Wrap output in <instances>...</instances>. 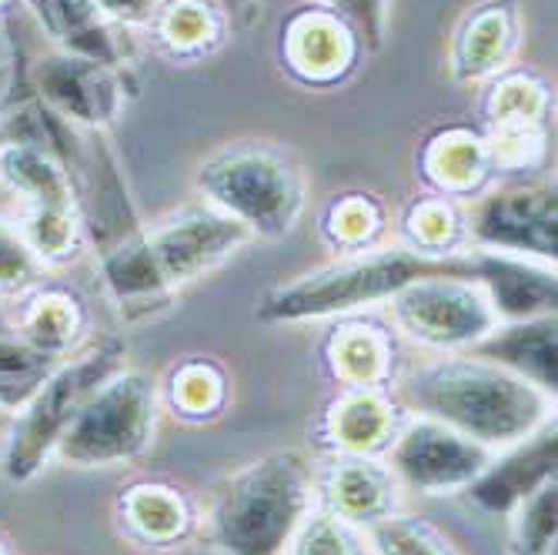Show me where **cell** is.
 <instances>
[{
    "label": "cell",
    "mask_w": 558,
    "mask_h": 555,
    "mask_svg": "<svg viewBox=\"0 0 558 555\" xmlns=\"http://www.w3.org/2000/svg\"><path fill=\"white\" fill-rule=\"evenodd\" d=\"M438 275L469 278V258H425L401 244H378L268 288L258 301L255 318L262 325L335 322L362 315L375 305H388L404 285Z\"/></svg>",
    "instance_id": "cell-3"
},
{
    "label": "cell",
    "mask_w": 558,
    "mask_h": 555,
    "mask_svg": "<svg viewBox=\"0 0 558 555\" xmlns=\"http://www.w3.org/2000/svg\"><path fill=\"white\" fill-rule=\"evenodd\" d=\"M395 331L375 318H335L322 341V362L341 388H385L395 369Z\"/></svg>",
    "instance_id": "cell-19"
},
{
    "label": "cell",
    "mask_w": 558,
    "mask_h": 555,
    "mask_svg": "<svg viewBox=\"0 0 558 555\" xmlns=\"http://www.w3.org/2000/svg\"><path fill=\"white\" fill-rule=\"evenodd\" d=\"M391 231L388 205L375 191H341L325 201L318 212V238L335 255H359L385 244Z\"/></svg>",
    "instance_id": "cell-28"
},
{
    "label": "cell",
    "mask_w": 558,
    "mask_h": 555,
    "mask_svg": "<svg viewBox=\"0 0 558 555\" xmlns=\"http://www.w3.org/2000/svg\"><path fill=\"white\" fill-rule=\"evenodd\" d=\"M118 522L124 535L144 548H174L194 529L191 498L168 482H137L118 498Z\"/></svg>",
    "instance_id": "cell-23"
},
{
    "label": "cell",
    "mask_w": 558,
    "mask_h": 555,
    "mask_svg": "<svg viewBox=\"0 0 558 555\" xmlns=\"http://www.w3.org/2000/svg\"><path fill=\"white\" fill-rule=\"evenodd\" d=\"M312 4L344 17L354 27V34L362 37L365 50L385 47L388 21H391V0H312Z\"/></svg>",
    "instance_id": "cell-36"
},
{
    "label": "cell",
    "mask_w": 558,
    "mask_h": 555,
    "mask_svg": "<svg viewBox=\"0 0 558 555\" xmlns=\"http://www.w3.org/2000/svg\"><path fill=\"white\" fill-rule=\"evenodd\" d=\"M31 87L47 111H54L68 124L90 131L111 128L128 111V100L134 94V84L128 81L124 68L68 55L61 47L37 58Z\"/></svg>",
    "instance_id": "cell-10"
},
{
    "label": "cell",
    "mask_w": 558,
    "mask_h": 555,
    "mask_svg": "<svg viewBox=\"0 0 558 555\" xmlns=\"http://www.w3.org/2000/svg\"><path fill=\"white\" fill-rule=\"evenodd\" d=\"M87 4L97 11V14H105L108 21L121 24V27H141L150 21V11H155L158 0H87Z\"/></svg>",
    "instance_id": "cell-37"
},
{
    "label": "cell",
    "mask_w": 558,
    "mask_h": 555,
    "mask_svg": "<svg viewBox=\"0 0 558 555\" xmlns=\"http://www.w3.org/2000/svg\"><path fill=\"white\" fill-rule=\"evenodd\" d=\"M255 238L218 208L194 201L155 225L131 228L100 258V278L128 322L168 312L181 288L231 262Z\"/></svg>",
    "instance_id": "cell-1"
},
{
    "label": "cell",
    "mask_w": 558,
    "mask_h": 555,
    "mask_svg": "<svg viewBox=\"0 0 558 555\" xmlns=\"http://www.w3.org/2000/svg\"><path fill=\"white\" fill-rule=\"evenodd\" d=\"M418 178L432 194L462 205L485 194L498 178L485 131L472 124H445L428 134L418 147Z\"/></svg>",
    "instance_id": "cell-16"
},
{
    "label": "cell",
    "mask_w": 558,
    "mask_h": 555,
    "mask_svg": "<svg viewBox=\"0 0 558 555\" xmlns=\"http://www.w3.org/2000/svg\"><path fill=\"white\" fill-rule=\"evenodd\" d=\"M17 228L44 268H61L81 258L84 251V218L74 205H34L21 208Z\"/></svg>",
    "instance_id": "cell-29"
},
{
    "label": "cell",
    "mask_w": 558,
    "mask_h": 555,
    "mask_svg": "<svg viewBox=\"0 0 558 555\" xmlns=\"http://www.w3.org/2000/svg\"><path fill=\"white\" fill-rule=\"evenodd\" d=\"M218 4L231 14L234 24H251V21H258L265 0H218Z\"/></svg>",
    "instance_id": "cell-38"
},
{
    "label": "cell",
    "mask_w": 558,
    "mask_h": 555,
    "mask_svg": "<svg viewBox=\"0 0 558 555\" xmlns=\"http://www.w3.org/2000/svg\"><path fill=\"white\" fill-rule=\"evenodd\" d=\"M555 462H558V432L551 419L529 438L492 451L488 466L465 488V495L485 516H509L522 498H529L538 485L555 479Z\"/></svg>",
    "instance_id": "cell-15"
},
{
    "label": "cell",
    "mask_w": 558,
    "mask_h": 555,
    "mask_svg": "<svg viewBox=\"0 0 558 555\" xmlns=\"http://www.w3.org/2000/svg\"><path fill=\"white\" fill-rule=\"evenodd\" d=\"M558 482L548 479L509 512L512 555H558Z\"/></svg>",
    "instance_id": "cell-32"
},
{
    "label": "cell",
    "mask_w": 558,
    "mask_h": 555,
    "mask_svg": "<svg viewBox=\"0 0 558 555\" xmlns=\"http://www.w3.org/2000/svg\"><path fill=\"white\" fill-rule=\"evenodd\" d=\"M385 309L398 335L438 355H465L498 328L485 288L472 278H418L404 285Z\"/></svg>",
    "instance_id": "cell-8"
},
{
    "label": "cell",
    "mask_w": 558,
    "mask_h": 555,
    "mask_svg": "<svg viewBox=\"0 0 558 555\" xmlns=\"http://www.w3.org/2000/svg\"><path fill=\"white\" fill-rule=\"evenodd\" d=\"M368 545L375 555H462L432 522L398 512L368 526Z\"/></svg>",
    "instance_id": "cell-33"
},
{
    "label": "cell",
    "mask_w": 558,
    "mask_h": 555,
    "mask_svg": "<svg viewBox=\"0 0 558 555\" xmlns=\"http://www.w3.org/2000/svg\"><path fill=\"white\" fill-rule=\"evenodd\" d=\"M555 97L548 81L525 68L509 64L501 74L485 81L482 91V131H512V128H548Z\"/></svg>",
    "instance_id": "cell-26"
},
{
    "label": "cell",
    "mask_w": 558,
    "mask_h": 555,
    "mask_svg": "<svg viewBox=\"0 0 558 555\" xmlns=\"http://www.w3.org/2000/svg\"><path fill=\"white\" fill-rule=\"evenodd\" d=\"M398 401L385 388H341L325 412V432L335 451L344 456H378L401 429Z\"/></svg>",
    "instance_id": "cell-22"
},
{
    "label": "cell",
    "mask_w": 558,
    "mask_h": 555,
    "mask_svg": "<svg viewBox=\"0 0 558 555\" xmlns=\"http://www.w3.org/2000/svg\"><path fill=\"white\" fill-rule=\"evenodd\" d=\"M308 459L278 448L228 475L208 509V539L221 555H281L315 509Z\"/></svg>",
    "instance_id": "cell-4"
},
{
    "label": "cell",
    "mask_w": 558,
    "mask_h": 555,
    "mask_svg": "<svg viewBox=\"0 0 558 555\" xmlns=\"http://www.w3.org/2000/svg\"><path fill=\"white\" fill-rule=\"evenodd\" d=\"M165 398L178 419L211 422L221 415L228 401V375L215 359L191 355L171 369L165 382Z\"/></svg>",
    "instance_id": "cell-30"
},
{
    "label": "cell",
    "mask_w": 558,
    "mask_h": 555,
    "mask_svg": "<svg viewBox=\"0 0 558 555\" xmlns=\"http://www.w3.org/2000/svg\"><path fill=\"white\" fill-rule=\"evenodd\" d=\"M0 184L21 197V208L74 205L71 168L50 147L34 141H0Z\"/></svg>",
    "instance_id": "cell-24"
},
{
    "label": "cell",
    "mask_w": 558,
    "mask_h": 555,
    "mask_svg": "<svg viewBox=\"0 0 558 555\" xmlns=\"http://www.w3.org/2000/svg\"><path fill=\"white\" fill-rule=\"evenodd\" d=\"M388 451V469L398 485L418 495L465 492L492 459V448L425 415L404 422Z\"/></svg>",
    "instance_id": "cell-11"
},
{
    "label": "cell",
    "mask_w": 558,
    "mask_h": 555,
    "mask_svg": "<svg viewBox=\"0 0 558 555\" xmlns=\"http://www.w3.org/2000/svg\"><path fill=\"white\" fill-rule=\"evenodd\" d=\"M87 315L81 298L58 285H37L31 294L17 301L14 331L24 335L34 348L47 351L54 359H68V351L84 335Z\"/></svg>",
    "instance_id": "cell-27"
},
{
    "label": "cell",
    "mask_w": 558,
    "mask_h": 555,
    "mask_svg": "<svg viewBox=\"0 0 558 555\" xmlns=\"http://www.w3.org/2000/svg\"><path fill=\"white\" fill-rule=\"evenodd\" d=\"M124 369V341L97 338L74 359H64L40 388L17 409V419L0 451V472L11 485H27L54 456L64 432L84 409V401Z\"/></svg>",
    "instance_id": "cell-6"
},
{
    "label": "cell",
    "mask_w": 558,
    "mask_h": 555,
    "mask_svg": "<svg viewBox=\"0 0 558 555\" xmlns=\"http://www.w3.org/2000/svg\"><path fill=\"white\" fill-rule=\"evenodd\" d=\"M61 362L64 359H54L47 351L34 348L14 328L0 331V406L17 412Z\"/></svg>",
    "instance_id": "cell-31"
},
{
    "label": "cell",
    "mask_w": 558,
    "mask_h": 555,
    "mask_svg": "<svg viewBox=\"0 0 558 555\" xmlns=\"http://www.w3.org/2000/svg\"><path fill=\"white\" fill-rule=\"evenodd\" d=\"M315 479V506L354 529H368L398 509V479L375 456L331 451Z\"/></svg>",
    "instance_id": "cell-14"
},
{
    "label": "cell",
    "mask_w": 558,
    "mask_h": 555,
    "mask_svg": "<svg viewBox=\"0 0 558 555\" xmlns=\"http://www.w3.org/2000/svg\"><path fill=\"white\" fill-rule=\"evenodd\" d=\"M465 258H469V278L485 288L498 322L555 315V301H558L555 265H542L519 255H498V251H478V248H469Z\"/></svg>",
    "instance_id": "cell-17"
},
{
    "label": "cell",
    "mask_w": 558,
    "mask_h": 555,
    "mask_svg": "<svg viewBox=\"0 0 558 555\" xmlns=\"http://www.w3.org/2000/svg\"><path fill=\"white\" fill-rule=\"evenodd\" d=\"M0 555H11V548L4 545V539H0Z\"/></svg>",
    "instance_id": "cell-39"
},
{
    "label": "cell",
    "mask_w": 558,
    "mask_h": 555,
    "mask_svg": "<svg viewBox=\"0 0 558 555\" xmlns=\"http://www.w3.org/2000/svg\"><path fill=\"white\" fill-rule=\"evenodd\" d=\"M395 244L425 258H454L469 251L465 205L441 194H418L401 208L395 225Z\"/></svg>",
    "instance_id": "cell-25"
},
{
    "label": "cell",
    "mask_w": 558,
    "mask_h": 555,
    "mask_svg": "<svg viewBox=\"0 0 558 555\" xmlns=\"http://www.w3.org/2000/svg\"><path fill=\"white\" fill-rule=\"evenodd\" d=\"M281 555H365L362 529L341 522L325 509H312Z\"/></svg>",
    "instance_id": "cell-35"
},
{
    "label": "cell",
    "mask_w": 558,
    "mask_h": 555,
    "mask_svg": "<svg viewBox=\"0 0 558 555\" xmlns=\"http://www.w3.org/2000/svg\"><path fill=\"white\" fill-rule=\"evenodd\" d=\"M158 385L137 369L114 372L77 412L54 456L74 469L131 466L155 442Z\"/></svg>",
    "instance_id": "cell-7"
},
{
    "label": "cell",
    "mask_w": 558,
    "mask_h": 555,
    "mask_svg": "<svg viewBox=\"0 0 558 555\" xmlns=\"http://www.w3.org/2000/svg\"><path fill=\"white\" fill-rule=\"evenodd\" d=\"M278 58L281 71L294 84L312 91H331L359 71L365 44L344 17L308 4L288 14V21L281 24Z\"/></svg>",
    "instance_id": "cell-12"
},
{
    "label": "cell",
    "mask_w": 558,
    "mask_h": 555,
    "mask_svg": "<svg viewBox=\"0 0 558 555\" xmlns=\"http://www.w3.org/2000/svg\"><path fill=\"white\" fill-rule=\"evenodd\" d=\"M469 248L555 265L558 197L545 184H492L465 205Z\"/></svg>",
    "instance_id": "cell-9"
},
{
    "label": "cell",
    "mask_w": 558,
    "mask_h": 555,
    "mask_svg": "<svg viewBox=\"0 0 558 555\" xmlns=\"http://www.w3.org/2000/svg\"><path fill=\"white\" fill-rule=\"evenodd\" d=\"M44 272L47 268L37 262L31 244L24 241L17 218L0 215V298L17 305L24 294L44 285Z\"/></svg>",
    "instance_id": "cell-34"
},
{
    "label": "cell",
    "mask_w": 558,
    "mask_h": 555,
    "mask_svg": "<svg viewBox=\"0 0 558 555\" xmlns=\"http://www.w3.org/2000/svg\"><path fill=\"white\" fill-rule=\"evenodd\" d=\"M472 355L525 378L555 398L558 388V322L555 315L525 318V322H498V328L472 348Z\"/></svg>",
    "instance_id": "cell-20"
},
{
    "label": "cell",
    "mask_w": 558,
    "mask_h": 555,
    "mask_svg": "<svg viewBox=\"0 0 558 555\" xmlns=\"http://www.w3.org/2000/svg\"><path fill=\"white\" fill-rule=\"evenodd\" d=\"M401 401L492 451L529 438L555 419L551 395L472 351L418 365L401 382Z\"/></svg>",
    "instance_id": "cell-2"
},
{
    "label": "cell",
    "mask_w": 558,
    "mask_h": 555,
    "mask_svg": "<svg viewBox=\"0 0 558 555\" xmlns=\"http://www.w3.org/2000/svg\"><path fill=\"white\" fill-rule=\"evenodd\" d=\"M522 11L515 0H478L448 40V71L459 84H485L515 64L522 47Z\"/></svg>",
    "instance_id": "cell-13"
},
{
    "label": "cell",
    "mask_w": 558,
    "mask_h": 555,
    "mask_svg": "<svg viewBox=\"0 0 558 555\" xmlns=\"http://www.w3.org/2000/svg\"><path fill=\"white\" fill-rule=\"evenodd\" d=\"M234 21L218 0H158L144 34L155 55L191 68L211 61L231 40Z\"/></svg>",
    "instance_id": "cell-18"
},
{
    "label": "cell",
    "mask_w": 558,
    "mask_h": 555,
    "mask_svg": "<svg viewBox=\"0 0 558 555\" xmlns=\"http://www.w3.org/2000/svg\"><path fill=\"white\" fill-rule=\"evenodd\" d=\"M40 17V27L58 40L68 55H81L111 68L131 64V40L128 27L97 14L87 0H31Z\"/></svg>",
    "instance_id": "cell-21"
},
{
    "label": "cell",
    "mask_w": 558,
    "mask_h": 555,
    "mask_svg": "<svg viewBox=\"0 0 558 555\" xmlns=\"http://www.w3.org/2000/svg\"><path fill=\"white\" fill-rule=\"evenodd\" d=\"M11 4V0H0V8H8Z\"/></svg>",
    "instance_id": "cell-40"
},
{
    "label": "cell",
    "mask_w": 558,
    "mask_h": 555,
    "mask_svg": "<svg viewBox=\"0 0 558 555\" xmlns=\"http://www.w3.org/2000/svg\"><path fill=\"white\" fill-rule=\"evenodd\" d=\"M197 201L218 208L251 238L281 241L308 212V174L275 141H228L197 165Z\"/></svg>",
    "instance_id": "cell-5"
}]
</instances>
